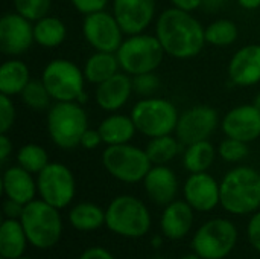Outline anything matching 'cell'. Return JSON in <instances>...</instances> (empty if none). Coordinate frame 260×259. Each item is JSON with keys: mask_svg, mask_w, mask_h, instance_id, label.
<instances>
[{"mask_svg": "<svg viewBox=\"0 0 260 259\" xmlns=\"http://www.w3.org/2000/svg\"><path fill=\"white\" fill-rule=\"evenodd\" d=\"M155 35L165 53L177 60L197 56L206 44V27L189 11L165 9L155 21Z\"/></svg>", "mask_w": 260, "mask_h": 259, "instance_id": "1", "label": "cell"}, {"mask_svg": "<svg viewBox=\"0 0 260 259\" xmlns=\"http://www.w3.org/2000/svg\"><path fill=\"white\" fill-rule=\"evenodd\" d=\"M221 185V206L233 215H247L260 208V172L251 166L230 169Z\"/></svg>", "mask_w": 260, "mask_h": 259, "instance_id": "2", "label": "cell"}, {"mask_svg": "<svg viewBox=\"0 0 260 259\" xmlns=\"http://www.w3.org/2000/svg\"><path fill=\"white\" fill-rule=\"evenodd\" d=\"M88 130V116L79 102H53L47 110V133L61 150L70 151L81 145Z\"/></svg>", "mask_w": 260, "mask_h": 259, "instance_id": "3", "label": "cell"}, {"mask_svg": "<svg viewBox=\"0 0 260 259\" xmlns=\"http://www.w3.org/2000/svg\"><path fill=\"white\" fill-rule=\"evenodd\" d=\"M41 81L53 102H87L84 72L70 60L55 58L49 61L43 69Z\"/></svg>", "mask_w": 260, "mask_h": 259, "instance_id": "4", "label": "cell"}, {"mask_svg": "<svg viewBox=\"0 0 260 259\" xmlns=\"http://www.w3.org/2000/svg\"><path fill=\"white\" fill-rule=\"evenodd\" d=\"M120 70L129 76L155 72L163 61L165 49L157 35L136 34L128 35L116 52Z\"/></svg>", "mask_w": 260, "mask_h": 259, "instance_id": "5", "label": "cell"}, {"mask_svg": "<svg viewBox=\"0 0 260 259\" xmlns=\"http://www.w3.org/2000/svg\"><path fill=\"white\" fill-rule=\"evenodd\" d=\"M20 221L27 241L37 249H50L61 238L62 221L58 209L44 200H32L24 205Z\"/></svg>", "mask_w": 260, "mask_h": 259, "instance_id": "6", "label": "cell"}, {"mask_svg": "<svg viewBox=\"0 0 260 259\" xmlns=\"http://www.w3.org/2000/svg\"><path fill=\"white\" fill-rule=\"evenodd\" d=\"M129 116L134 121L137 133L152 139L175 133L180 113L171 101L148 96L134 104Z\"/></svg>", "mask_w": 260, "mask_h": 259, "instance_id": "7", "label": "cell"}, {"mask_svg": "<svg viewBox=\"0 0 260 259\" xmlns=\"http://www.w3.org/2000/svg\"><path fill=\"white\" fill-rule=\"evenodd\" d=\"M105 224L117 235L140 238L151 227V215L142 200L133 195H119L105 211Z\"/></svg>", "mask_w": 260, "mask_h": 259, "instance_id": "8", "label": "cell"}, {"mask_svg": "<svg viewBox=\"0 0 260 259\" xmlns=\"http://www.w3.org/2000/svg\"><path fill=\"white\" fill-rule=\"evenodd\" d=\"M102 165L110 176L123 183L143 182L152 168L146 150L131 143L107 147L102 153Z\"/></svg>", "mask_w": 260, "mask_h": 259, "instance_id": "9", "label": "cell"}, {"mask_svg": "<svg viewBox=\"0 0 260 259\" xmlns=\"http://www.w3.org/2000/svg\"><path fill=\"white\" fill-rule=\"evenodd\" d=\"M236 241L238 231L235 224L224 218H215L197 231L192 249L200 258L222 259L235 249Z\"/></svg>", "mask_w": 260, "mask_h": 259, "instance_id": "10", "label": "cell"}, {"mask_svg": "<svg viewBox=\"0 0 260 259\" xmlns=\"http://www.w3.org/2000/svg\"><path fill=\"white\" fill-rule=\"evenodd\" d=\"M37 176V188L41 200L56 209H62L72 203L76 191V183L73 172L66 165L50 162Z\"/></svg>", "mask_w": 260, "mask_h": 259, "instance_id": "11", "label": "cell"}, {"mask_svg": "<svg viewBox=\"0 0 260 259\" xmlns=\"http://www.w3.org/2000/svg\"><path fill=\"white\" fill-rule=\"evenodd\" d=\"M82 35L94 50L114 53L125 40V34L116 17L105 9L84 15Z\"/></svg>", "mask_w": 260, "mask_h": 259, "instance_id": "12", "label": "cell"}, {"mask_svg": "<svg viewBox=\"0 0 260 259\" xmlns=\"http://www.w3.org/2000/svg\"><path fill=\"white\" fill-rule=\"evenodd\" d=\"M219 125L218 111L210 105H195L184 110L177 122L175 136L183 147L209 140Z\"/></svg>", "mask_w": 260, "mask_h": 259, "instance_id": "13", "label": "cell"}, {"mask_svg": "<svg viewBox=\"0 0 260 259\" xmlns=\"http://www.w3.org/2000/svg\"><path fill=\"white\" fill-rule=\"evenodd\" d=\"M35 43L34 21L18 12H6L0 18V50L8 56L26 53Z\"/></svg>", "mask_w": 260, "mask_h": 259, "instance_id": "14", "label": "cell"}, {"mask_svg": "<svg viewBox=\"0 0 260 259\" xmlns=\"http://www.w3.org/2000/svg\"><path fill=\"white\" fill-rule=\"evenodd\" d=\"M157 11L155 0H113V15L125 35L145 32Z\"/></svg>", "mask_w": 260, "mask_h": 259, "instance_id": "15", "label": "cell"}, {"mask_svg": "<svg viewBox=\"0 0 260 259\" xmlns=\"http://www.w3.org/2000/svg\"><path fill=\"white\" fill-rule=\"evenodd\" d=\"M221 128L225 137L247 143L254 142L260 137V110L253 102L238 105L225 113L221 121Z\"/></svg>", "mask_w": 260, "mask_h": 259, "instance_id": "16", "label": "cell"}, {"mask_svg": "<svg viewBox=\"0 0 260 259\" xmlns=\"http://www.w3.org/2000/svg\"><path fill=\"white\" fill-rule=\"evenodd\" d=\"M184 198L198 212H209L221 203V185L206 171L193 172L184 183Z\"/></svg>", "mask_w": 260, "mask_h": 259, "instance_id": "17", "label": "cell"}, {"mask_svg": "<svg viewBox=\"0 0 260 259\" xmlns=\"http://www.w3.org/2000/svg\"><path fill=\"white\" fill-rule=\"evenodd\" d=\"M230 81L239 87H251L260 82V44H247L235 52L229 61Z\"/></svg>", "mask_w": 260, "mask_h": 259, "instance_id": "18", "label": "cell"}, {"mask_svg": "<svg viewBox=\"0 0 260 259\" xmlns=\"http://www.w3.org/2000/svg\"><path fill=\"white\" fill-rule=\"evenodd\" d=\"M133 92V76L120 70L110 79L96 85L94 99L99 108L108 113H114L126 105Z\"/></svg>", "mask_w": 260, "mask_h": 259, "instance_id": "19", "label": "cell"}, {"mask_svg": "<svg viewBox=\"0 0 260 259\" xmlns=\"http://www.w3.org/2000/svg\"><path fill=\"white\" fill-rule=\"evenodd\" d=\"M143 186L148 197L155 205L168 206L175 200L178 192V179L175 172L166 165H152L143 179Z\"/></svg>", "mask_w": 260, "mask_h": 259, "instance_id": "20", "label": "cell"}, {"mask_svg": "<svg viewBox=\"0 0 260 259\" xmlns=\"http://www.w3.org/2000/svg\"><path fill=\"white\" fill-rule=\"evenodd\" d=\"M2 186L6 198L15 200L21 205H27L35 200L38 191L37 182L32 177V172L26 171L20 165L9 166L2 177Z\"/></svg>", "mask_w": 260, "mask_h": 259, "instance_id": "21", "label": "cell"}, {"mask_svg": "<svg viewBox=\"0 0 260 259\" xmlns=\"http://www.w3.org/2000/svg\"><path fill=\"white\" fill-rule=\"evenodd\" d=\"M193 224V208L184 200H174L165 208L161 215V231L169 240L186 237Z\"/></svg>", "mask_w": 260, "mask_h": 259, "instance_id": "22", "label": "cell"}, {"mask_svg": "<svg viewBox=\"0 0 260 259\" xmlns=\"http://www.w3.org/2000/svg\"><path fill=\"white\" fill-rule=\"evenodd\" d=\"M102 142L107 147L129 143L137 133L134 121L131 116L122 113H110L98 127Z\"/></svg>", "mask_w": 260, "mask_h": 259, "instance_id": "23", "label": "cell"}, {"mask_svg": "<svg viewBox=\"0 0 260 259\" xmlns=\"http://www.w3.org/2000/svg\"><path fill=\"white\" fill-rule=\"evenodd\" d=\"M82 72H84V76H85L87 82L99 85L104 81L114 76L116 73H119L120 72V64H119L117 55L114 52L94 50V53H91L87 58Z\"/></svg>", "mask_w": 260, "mask_h": 259, "instance_id": "24", "label": "cell"}, {"mask_svg": "<svg viewBox=\"0 0 260 259\" xmlns=\"http://www.w3.org/2000/svg\"><path fill=\"white\" fill-rule=\"evenodd\" d=\"M30 81L29 67L18 58L11 56L0 67V93L6 96L21 95Z\"/></svg>", "mask_w": 260, "mask_h": 259, "instance_id": "25", "label": "cell"}, {"mask_svg": "<svg viewBox=\"0 0 260 259\" xmlns=\"http://www.w3.org/2000/svg\"><path fill=\"white\" fill-rule=\"evenodd\" d=\"M27 237L20 220L6 218L0 227V255L5 259L21 258Z\"/></svg>", "mask_w": 260, "mask_h": 259, "instance_id": "26", "label": "cell"}, {"mask_svg": "<svg viewBox=\"0 0 260 259\" xmlns=\"http://www.w3.org/2000/svg\"><path fill=\"white\" fill-rule=\"evenodd\" d=\"M67 37L66 23L53 15H46L34 21V38L35 43L41 47L52 49L64 43Z\"/></svg>", "mask_w": 260, "mask_h": 259, "instance_id": "27", "label": "cell"}, {"mask_svg": "<svg viewBox=\"0 0 260 259\" xmlns=\"http://www.w3.org/2000/svg\"><path fill=\"white\" fill-rule=\"evenodd\" d=\"M215 157L216 150L213 143L210 140H201L186 147L183 154V165L190 174L206 172L213 165Z\"/></svg>", "mask_w": 260, "mask_h": 259, "instance_id": "28", "label": "cell"}, {"mask_svg": "<svg viewBox=\"0 0 260 259\" xmlns=\"http://www.w3.org/2000/svg\"><path fill=\"white\" fill-rule=\"evenodd\" d=\"M181 148L183 143L177 139L175 134H166L149 139L145 150L152 165H166L181 153Z\"/></svg>", "mask_w": 260, "mask_h": 259, "instance_id": "29", "label": "cell"}, {"mask_svg": "<svg viewBox=\"0 0 260 259\" xmlns=\"http://www.w3.org/2000/svg\"><path fill=\"white\" fill-rule=\"evenodd\" d=\"M70 224L81 232H91L105 223V212L93 203H79L69 214Z\"/></svg>", "mask_w": 260, "mask_h": 259, "instance_id": "30", "label": "cell"}, {"mask_svg": "<svg viewBox=\"0 0 260 259\" xmlns=\"http://www.w3.org/2000/svg\"><path fill=\"white\" fill-rule=\"evenodd\" d=\"M239 37L238 24L229 18H218L206 26V43L216 47H227Z\"/></svg>", "mask_w": 260, "mask_h": 259, "instance_id": "31", "label": "cell"}, {"mask_svg": "<svg viewBox=\"0 0 260 259\" xmlns=\"http://www.w3.org/2000/svg\"><path fill=\"white\" fill-rule=\"evenodd\" d=\"M17 163L32 174H40L50 162L47 151L37 143H26L17 151Z\"/></svg>", "mask_w": 260, "mask_h": 259, "instance_id": "32", "label": "cell"}, {"mask_svg": "<svg viewBox=\"0 0 260 259\" xmlns=\"http://www.w3.org/2000/svg\"><path fill=\"white\" fill-rule=\"evenodd\" d=\"M23 104L34 111H46L52 107V96L41 79H30L20 95Z\"/></svg>", "mask_w": 260, "mask_h": 259, "instance_id": "33", "label": "cell"}, {"mask_svg": "<svg viewBox=\"0 0 260 259\" xmlns=\"http://www.w3.org/2000/svg\"><path fill=\"white\" fill-rule=\"evenodd\" d=\"M219 157L227 162V163H239L241 160L247 159L250 154V148L247 142L233 139V137H225L218 148Z\"/></svg>", "mask_w": 260, "mask_h": 259, "instance_id": "34", "label": "cell"}, {"mask_svg": "<svg viewBox=\"0 0 260 259\" xmlns=\"http://www.w3.org/2000/svg\"><path fill=\"white\" fill-rule=\"evenodd\" d=\"M15 12L26 17L30 21H37L49 15L52 0H12Z\"/></svg>", "mask_w": 260, "mask_h": 259, "instance_id": "35", "label": "cell"}, {"mask_svg": "<svg viewBox=\"0 0 260 259\" xmlns=\"http://www.w3.org/2000/svg\"><path fill=\"white\" fill-rule=\"evenodd\" d=\"M133 87L137 95L148 98V96H152L158 90L160 78L155 75V72L136 75V76H133Z\"/></svg>", "mask_w": 260, "mask_h": 259, "instance_id": "36", "label": "cell"}, {"mask_svg": "<svg viewBox=\"0 0 260 259\" xmlns=\"http://www.w3.org/2000/svg\"><path fill=\"white\" fill-rule=\"evenodd\" d=\"M15 122V107L11 96L0 93V133H8Z\"/></svg>", "mask_w": 260, "mask_h": 259, "instance_id": "37", "label": "cell"}, {"mask_svg": "<svg viewBox=\"0 0 260 259\" xmlns=\"http://www.w3.org/2000/svg\"><path fill=\"white\" fill-rule=\"evenodd\" d=\"M110 0H70L72 6L82 15L104 11Z\"/></svg>", "mask_w": 260, "mask_h": 259, "instance_id": "38", "label": "cell"}, {"mask_svg": "<svg viewBox=\"0 0 260 259\" xmlns=\"http://www.w3.org/2000/svg\"><path fill=\"white\" fill-rule=\"evenodd\" d=\"M101 143H104V142H102V137H101L99 130H91V128H88V130L84 133L79 147H82V148H85V150H96Z\"/></svg>", "mask_w": 260, "mask_h": 259, "instance_id": "39", "label": "cell"}, {"mask_svg": "<svg viewBox=\"0 0 260 259\" xmlns=\"http://www.w3.org/2000/svg\"><path fill=\"white\" fill-rule=\"evenodd\" d=\"M248 238L253 247L260 252V212L253 215L248 224Z\"/></svg>", "mask_w": 260, "mask_h": 259, "instance_id": "40", "label": "cell"}, {"mask_svg": "<svg viewBox=\"0 0 260 259\" xmlns=\"http://www.w3.org/2000/svg\"><path fill=\"white\" fill-rule=\"evenodd\" d=\"M23 209H24V205L15 202V200H11V198H6L3 202V214L6 218H12V220H20L21 218V214H23Z\"/></svg>", "mask_w": 260, "mask_h": 259, "instance_id": "41", "label": "cell"}, {"mask_svg": "<svg viewBox=\"0 0 260 259\" xmlns=\"http://www.w3.org/2000/svg\"><path fill=\"white\" fill-rule=\"evenodd\" d=\"M79 259H116L108 250L102 249V247H91L88 250H85Z\"/></svg>", "mask_w": 260, "mask_h": 259, "instance_id": "42", "label": "cell"}, {"mask_svg": "<svg viewBox=\"0 0 260 259\" xmlns=\"http://www.w3.org/2000/svg\"><path fill=\"white\" fill-rule=\"evenodd\" d=\"M12 153V140L8 137V133H0V162L5 163Z\"/></svg>", "mask_w": 260, "mask_h": 259, "instance_id": "43", "label": "cell"}, {"mask_svg": "<svg viewBox=\"0 0 260 259\" xmlns=\"http://www.w3.org/2000/svg\"><path fill=\"white\" fill-rule=\"evenodd\" d=\"M169 2L172 3V6L189 12H193L203 6V0H169Z\"/></svg>", "mask_w": 260, "mask_h": 259, "instance_id": "44", "label": "cell"}, {"mask_svg": "<svg viewBox=\"0 0 260 259\" xmlns=\"http://www.w3.org/2000/svg\"><path fill=\"white\" fill-rule=\"evenodd\" d=\"M227 5V0H203V6L207 11H218Z\"/></svg>", "mask_w": 260, "mask_h": 259, "instance_id": "45", "label": "cell"}, {"mask_svg": "<svg viewBox=\"0 0 260 259\" xmlns=\"http://www.w3.org/2000/svg\"><path fill=\"white\" fill-rule=\"evenodd\" d=\"M238 5L247 11H254V9H259L260 8V0H236Z\"/></svg>", "mask_w": 260, "mask_h": 259, "instance_id": "46", "label": "cell"}, {"mask_svg": "<svg viewBox=\"0 0 260 259\" xmlns=\"http://www.w3.org/2000/svg\"><path fill=\"white\" fill-rule=\"evenodd\" d=\"M253 104H254V105H256V107H257V108L260 110V92L257 93V95H256V96H254V99H253Z\"/></svg>", "mask_w": 260, "mask_h": 259, "instance_id": "47", "label": "cell"}, {"mask_svg": "<svg viewBox=\"0 0 260 259\" xmlns=\"http://www.w3.org/2000/svg\"><path fill=\"white\" fill-rule=\"evenodd\" d=\"M181 259H201L197 253H193V255H186V256H183Z\"/></svg>", "mask_w": 260, "mask_h": 259, "instance_id": "48", "label": "cell"}, {"mask_svg": "<svg viewBox=\"0 0 260 259\" xmlns=\"http://www.w3.org/2000/svg\"><path fill=\"white\" fill-rule=\"evenodd\" d=\"M17 259H30V258H23V256H21V258H17Z\"/></svg>", "mask_w": 260, "mask_h": 259, "instance_id": "49", "label": "cell"}, {"mask_svg": "<svg viewBox=\"0 0 260 259\" xmlns=\"http://www.w3.org/2000/svg\"><path fill=\"white\" fill-rule=\"evenodd\" d=\"M154 259H165V258H154Z\"/></svg>", "mask_w": 260, "mask_h": 259, "instance_id": "50", "label": "cell"}, {"mask_svg": "<svg viewBox=\"0 0 260 259\" xmlns=\"http://www.w3.org/2000/svg\"><path fill=\"white\" fill-rule=\"evenodd\" d=\"M2 259H5V258H2Z\"/></svg>", "mask_w": 260, "mask_h": 259, "instance_id": "51", "label": "cell"}, {"mask_svg": "<svg viewBox=\"0 0 260 259\" xmlns=\"http://www.w3.org/2000/svg\"><path fill=\"white\" fill-rule=\"evenodd\" d=\"M259 172H260V171H259Z\"/></svg>", "mask_w": 260, "mask_h": 259, "instance_id": "52", "label": "cell"}]
</instances>
